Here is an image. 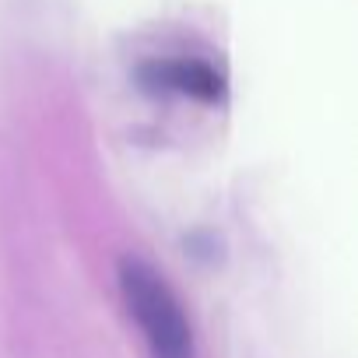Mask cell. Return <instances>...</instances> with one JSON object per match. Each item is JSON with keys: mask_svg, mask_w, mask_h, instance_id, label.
Returning <instances> with one entry per match:
<instances>
[{"mask_svg": "<svg viewBox=\"0 0 358 358\" xmlns=\"http://www.w3.org/2000/svg\"><path fill=\"white\" fill-rule=\"evenodd\" d=\"M120 292L151 358H194V330L165 278L137 257L120 260Z\"/></svg>", "mask_w": 358, "mask_h": 358, "instance_id": "obj_1", "label": "cell"}, {"mask_svg": "<svg viewBox=\"0 0 358 358\" xmlns=\"http://www.w3.org/2000/svg\"><path fill=\"white\" fill-rule=\"evenodd\" d=\"M144 81H148L151 88L194 95V99H204V102H215V99H222V92H225V81H222V74H218L211 64H204V60H187V57L144 64Z\"/></svg>", "mask_w": 358, "mask_h": 358, "instance_id": "obj_2", "label": "cell"}]
</instances>
